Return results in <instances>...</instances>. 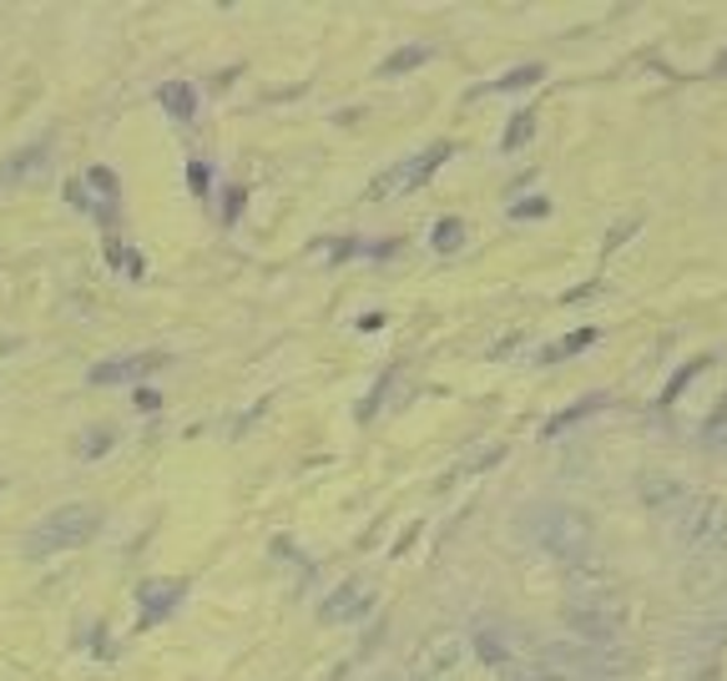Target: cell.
<instances>
[{"label":"cell","instance_id":"6da1fadb","mask_svg":"<svg viewBox=\"0 0 727 681\" xmlns=\"http://www.w3.org/2000/svg\"><path fill=\"white\" fill-rule=\"evenodd\" d=\"M526 530H530V540L551 555V561L566 565V571H571V565H586V561H591V550H596V525L581 515V510H571V505L530 510Z\"/></svg>","mask_w":727,"mask_h":681},{"label":"cell","instance_id":"7a4b0ae2","mask_svg":"<svg viewBox=\"0 0 727 681\" xmlns=\"http://www.w3.org/2000/svg\"><path fill=\"white\" fill-rule=\"evenodd\" d=\"M101 530V510L97 505H61L41 520V525L26 535V555L46 561V555H61V550L87 545L91 535Z\"/></svg>","mask_w":727,"mask_h":681},{"label":"cell","instance_id":"3957f363","mask_svg":"<svg viewBox=\"0 0 727 681\" xmlns=\"http://www.w3.org/2000/svg\"><path fill=\"white\" fill-rule=\"evenodd\" d=\"M673 535L683 550L717 555V550H727V505L717 494H693V500L673 515Z\"/></svg>","mask_w":727,"mask_h":681},{"label":"cell","instance_id":"277c9868","mask_svg":"<svg viewBox=\"0 0 727 681\" xmlns=\"http://www.w3.org/2000/svg\"><path fill=\"white\" fill-rule=\"evenodd\" d=\"M450 152H455V147H450V142H440V147H430V152L409 157V162H395L389 172H379L375 182H369V198L385 202V198H395V192H415V188H425V182L435 177V167H440Z\"/></svg>","mask_w":727,"mask_h":681},{"label":"cell","instance_id":"5b68a950","mask_svg":"<svg viewBox=\"0 0 727 681\" xmlns=\"http://www.w3.org/2000/svg\"><path fill=\"white\" fill-rule=\"evenodd\" d=\"M637 494H641V505L657 510V515H667V520H673L677 510L693 500V490H687L683 480H673V474H641V480H637Z\"/></svg>","mask_w":727,"mask_h":681},{"label":"cell","instance_id":"8992f818","mask_svg":"<svg viewBox=\"0 0 727 681\" xmlns=\"http://www.w3.org/2000/svg\"><path fill=\"white\" fill-rule=\"evenodd\" d=\"M369 605H375V591H369V585H364V581H343L339 591H333L329 601L319 605V615L329 621V627H339V621H353V615H364Z\"/></svg>","mask_w":727,"mask_h":681},{"label":"cell","instance_id":"52a82bcc","mask_svg":"<svg viewBox=\"0 0 727 681\" xmlns=\"http://www.w3.org/2000/svg\"><path fill=\"white\" fill-rule=\"evenodd\" d=\"M51 167V142H31L0 167V188H21V182H36V177Z\"/></svg>","mask_w":727,"mask_h":681},{"label":"cell","instance_id":"ba28073f","mask_svg":"<svg viewBox=\"0 0 727 681\" xmlns=\"http://www.w3.org/2000/svg\"><path fill=\"white\" fill-rule=\"evenodd\" d=\"M162 353H132V359H111V363H97L91 369V384H127V379H142L152 374Z\"/></svg>","mask_w":727,"mask_h":681},{"label":"cell","instance_id":"9c48e42d","mask_svg":"<svg viewBox=\"0 0 727 681\" xmlns=\"http://www.w3.org/2000/svg\"><path fill=\"white\" fill-rule=\"evenodd\" d=\"M177 595H182V581H152V585H142V627H152L157 611H162V615L172 611Z\"/></svg>","mask_w":727,"mask_h":681},{"label":"cell","instance_id":"30bf717a","mask_svg":"<svg viewBox=\"0 0 727 681\" xmlns=\"http://www.w3.org/2000/svg\"><path fill=\"white\" fill-rule=\"evenodd\" d=\"M157 101H162V107L172 111V117H182V121H188L192 111H198V91L182 87V81H167V87L157 91Z\"/></svg>","mask_w":727,"mask_h":681},{"label":"cell","instance_id":"8fae6325","mask_svg":"<svg viewBox=\"0 0 727 681\" xmlns=\"http://www.w3.org/2000/svg\"><path fill=\"white\" fill-rule=\"evenodd\" d=\"M419 61H430V46H409V51H395V56H389V61H385V67H379V71H385V77H399V71L419 67Z\"/></svg>","mask_w":727,"mask_h":681},{"label":"cell","instance_id":"7c38bea8","mask_svg":"<svg viewBox=\"0 0 727 681\" xmlns=\"http://www.w3.org/2000/svg\"><path fill=\"white\" fill-rule=\"evenodd\" d=\"M460 242H465V222L460 218H445L440 228H435V248H440V253H455Z\"/></svg>","mask_w":727,"mask_h":681},{"label":"cell","instance_id":"4fadbf2b","mask_svg":"<svg viewBox=\"0 0 727 681\" xmlns=\"http://www.w3.org/2000/svg\"><path fill=\"white\" fill-rule=\"evenodd\" d=\"M475 651H480L485 661H496V667H506V657H510V651H506V641H500L496 631H480V641H475Z\"/></svg>","mask_w":727,"mask_h":681},{"label":"cell","instance_id":"5bb4252c","mask_svg":"<svg viewBox=\"0 0 727 681\" xmlns=\"http://www.w3.org/2000/svg\"><path fill=\"white\" fill-rule=\"evenodd\" d=\"M591 409H601V399H586V404H576V409H566V414H556L551 424H546V440H551V434H561L566 424H576L581 414H591Z\"/></svg>","mask_w":727,"mask_h":681},{"label":"cell","instance_id":"9a60e30c","mask_svg":"<svg viewBox=\"0 0 727 681\" xmlns=\"http://www.w3.org/2000/svg\"><path fill=\"white\" fill-rule=\"evenodd\" d=\"M586 343H596V329H581V333H571L566 343H551V349H546V359H566V353L586 349Z\"/></svg>","mask_w":727,"mask_h":681},{"label":"cell","instance_id":"2e32d148","mask_svg":"<svg viewBox=\"0 0 727 681\" xmlns=\"http://www.w3.org/2000/svg\"><path fill=\"white\" fill-rule=\"evenodd\" d=\"M530 81H540V67H520L516 77L496 81V87H490V91H516V87H530Z\"/></svg>","mask_w":727,"mask_h":681},{"label":"cell","instance_id":"e0dca14e","mask_svg":"<svg viewBox=\"0 0 727 681\" xmlns=\"http://www.w3.org/2000/svg\"><path fill=\"white\" fill-rule=\"evenodd\" d=\"M697 369H707V359H697V363H687L683 374H677V379H673V384H667V394H661V399H677V394H683V389H687V379H693V374H697Z\"/></svg>","mask_w":727,"mask_h":681},{"label":"cell","instance_id":"ac0fdd59","mask_svg":"<svg viewBox=\"0 0 727 681\" xmlns=\"http://www.w3.org/2000/svg\"><path fill=\"white\" fill-rule=\"evenodd\" d=\"M111 450V429H91V440L81 444V454H107Z\"/></svg>","mask_w":727,"mask_h":681},{"label":"cell","instance_id":"d6986e66","mask_svg":"<svg viewBox=\"0 0 727 681\" xmlns=\"http://www.w3.org/2000/svg\"><path fill=\"white\" fill-rule=\"evenodd\" d=\"M520 137H530V117H516L506 132V147H520Z\"/></svg>","mask_w":727,"mask_h":681},{"label":"cell","instance_id":"ffe728a7","mask_svg":"<svg viewBox=\"0 0 727 681\" xmlns=\"http://www.w3.org/2000/svg\"><path fill=\"white\" fill-rule=\"evenodd\" d=\"M188 177H192V188H198V192H208L212 172H208V167H202V162H192V167H188Z\"/></svg>","mask_w":727,"mask_h":681},{"label":"cell","instance_id":"44dd1931","mask_svg":"<svg viewBox=\"0 0 727 681\" xmlns=\"http://www.w3.org/2000/svg\"><path fill=\"white\" fill-rule=\"evenodd\" d=\"M137 404H142V409H157V404H162V394H157V389H137Z\"/></svg>","mask_w":727,"mask_h":681},{"label":"cell","instance_id":"7402d4cb","mask_svg":"<svg viewBox=\"0 0 727 681\" xmlns=\"http://www.w3.org/2000/svg\"><path fill=\"white\" fill-rule=\"evenodd\" d=\"M238 208H242V188H232V198H228V212H222V218H238Z\"/></svg>","mask_w":727,"mask_h":681}]
</instances>
